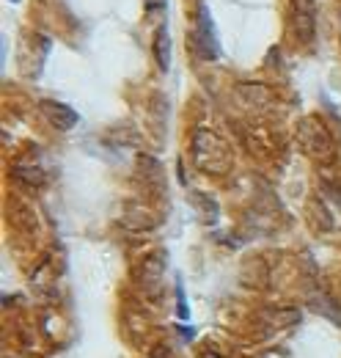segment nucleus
I'll list each match as a JSON object with an SVG mask.
<instances>
[{
    "instance_id": "nucleus-1",
    "label": "nucleus",
    "mask_w": 341,
    "mask_h": 358,
    "mask_svg": "<svg viewBox=\"0 0 341 358\" xmlns=\"http://www.w3.org/2000/svg\"><path fill=\"white\" fill-rule=\"evenodd\" d=\"M196 39H198V52H201V58L215 61V58L220 55V39H217V34H215L212 14H210V6H207V3H201V6H198Z\"/></svg>"
},
{
    "instance_id": "nucleus-2",
    "label": "nucleus",
    "mask_w": 341,
    "mask_h": 358,
    "mask_svg": "<svg viewBox=\"0 0 341 358\" xmlns=\"http://www.w3.org/2000/svg\"><path fill=\"white\" fill-rule=\"evenodd\" d=\"M292 28L300 42H311L317 34V0H292Z\"/></svg>"
},
{
    "instance_id": "nucleus-3",
    "label": "nucleus",
    "mask_w": 341,
    "mask_h": 358,
    "mask_svg": "<svg viewBox=\"0 0 341 358\" xmlns=\"http://www.w3.org/2000/svg\"><path fill=\"white\" fill-rule=\"evenodd\" d=\"M42 113L50 119V124H52L55 130H64V133H66V130H72V127H78V122H80L78 110H72L69 105L55 102V99H44Z\"/></svg>"
},
{
    "instance_id": "nucleus-4",
    "label": "nucleus",
    "mask_w": 341,
    "mask_h": 358,
    "mask_svg": "<svg viewBox=\"0 0 341 358\" xmlns=\"http://www.w3.org/2000/svg\"><path fill=\"white\" fill-rule=\"evenodd\" d=\"M154 58L160 64L163 72L170 69V34H168V25H160L157 36H154Z\"/></svg>"
},
{
    "instance_id": "nucleus-5",
    "label": "nucleus",
    "mask_w": 341,
    "mask_h": 358,
    "mask_svg": "<svg viewBox=\"0 0 341 358\" xmlns=\"http://www.w3.org/2000/svg\"><path fill=\"white\" fill-rule=\"evenodd\" d=\"M176 314H179V320H190L187 295H184V284H182V278H176Z\"/></svg>"
},
{
    "instance_id": "nucleus-6",
    "label": "nucleus",
    "mask_w": 341,
    "mask_h": 358,
    "mask_svg": "<svg viewBox=\"0 0 341 358\" xmlns=\"http://www.w3.org/2000/svg\"><path fill=\"white\" fill-rule=\"evenodd\" d=\"M8 3H20V0H8Z\"/></svg>"
}]
</instances>
